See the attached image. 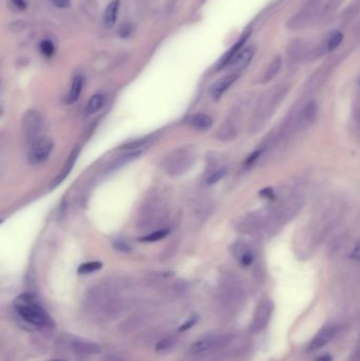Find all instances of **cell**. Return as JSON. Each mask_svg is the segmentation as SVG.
<instances>
[{"label": "cell", "mask_w": 360, "mask_h": 361, "mask_svg": "<svg viewBox=\"0 0 360 361\" xmlns=\"http://www.w3.org/2000/svg\"><path fill=\"white\" fill-rule=\"evenodd\" d=\"M14 306L20 317L27 322L43 328L50 323L48 314L40 307L36 299L30 294H22L14 301Z\"/></svg>", "instance_id": "6da1fadb"}, {"label": "cell", "mask_w": 360, "mask_h": 361, "mask_svg": "<svg viewBox=\"0 0 360 361\" xmlns=\"http://www.w3.org/2000/svg\"><path fill=\"white\" fill-rule=\"evenodd\" d=\"M191 163H193V154L187 149H178L166 157L164 167L167 173L177 175L187 171Z\"/></svg>", "instance_id": "7a4b0ae2"}, {"label": "cell", "mask_w": 360, "mask_h": 361, "mask_svg": "<svg viewBox=\"0 0 360 361\" xmlns=\"http://www.w3.org/2000/svg\"><path fill=\"white\" fill-rule=\"evenodd\" d=\"M42 128L43 121L39 112L35 110L28 111L24 116V121H22V132H24L25 140L32 145L41 138Z\"/></svg>", "instance_id": "3957f363"}, {"label": "cell", "mask_w": 360, "mask_h": 361, "mask_svg": "<svg viewBox=\"0 0 360 361\" xmlns=\"http://www.w3.org/2000/svg\"><path fill=\"white\" fill-rule=\"evenodd\" d=\"M54 149V143L50 138L41 137L30 145L29 161L31 164L39 165L46 162Z\"/></svg>", "instance_id": "277c9868"}, {"label": "cell", "mask_w": 360, "mask_h": 361, "mask_svg": "<svg viewBox=\"0 0 360 361\" xmlns=\"http://www.w3.org/2000/svg\"><path fill=\"white\" fill-rule=\"evenodd\" d=\"M274 311V304L271 300L263 299L258 304L256 313L254 316V320L252 323V332L259 333L265 329L269 319L272 317Z\"/></svg>", "instance_id": "5b68a950"}, {"label": "cell", "mask_w": 360, "mask_h": 361, "mask_svg": "<svg viewBox=\"0 0 360 361\" xmlns=\"http://www.w3.org/2000/svg\"><path fill=\"white\" fill-rule=\"evenodd\" d=\"M226 339L227 337H224V336H208L196 341L193 345H191L190 349L194 354H204L211 351L213 348H217L220 345L224 344Z\"/></svg>", "instance_id": "8992f818"}, {"label": "cell", "mask_w": 360, "mask_h": 361, "mask_svg": "<svg viewBox=\"0 0 360 361\" xmlns=\"http://www.w3.org/2000/svg\"><path fill=\"white\" fill-rule=\"evenodd\" d=\"M239 78L238 72H232L230 74L225 75L221 77L219 81H217L215 84L212 85L210 89V95L213 100H219L222 95L227 91V90L237 82Z\"/></svg>", "instance_id": "52a82bcc"}, {"label": "cell", "mask_w": 360, "mask_h": 361, "mask_svg": "<svg viewBox=\"0 0 360 361\" xmlns=\"http://www.w3.org/2000/svg\"><path fill=\"white\" fill-rule=\"evenodd\" d=\"M338 328L336 325H326L324 328L314 337V339L310 343V351H317V349L323 347L328 344L333 338L337 335Z\"/></svg>", "instance_id": "ba28073f"}, {"label": "cell", "mask_w": 360, "mask_h": 361, "mask_svg": "<svg viewBox=\"0 0 360 361\" xmlns=\"http://www.w3.org/2000/svg\"><path fill=\"white\" fill-rule=\"evenodd\" d=\"M255 54H256V49L254 47L242 49L237 55L234 56V58L228 64L226 68H228V69L232 71L238 72L251 64Z\"/></svg>", "instance_id": "9c48e42d"}, {"label": "cell", "mask_w": 360, "mask_h": 361, "mask_svg": "<svg viewBox=\"0 0 360 361\" xmlns=\"http://www.w3.org/2000/svg\"><path fill=\"white\" fill-rule=\"evenodd\" d=\"M250 36H251V32L250 31L245 32L243 35L240 37V39L237 42H235L226 53H225V55L223 56V57L221 58V61L219 62L218 70L224 69V68H226L228 66V64L234 58V56L237 55L243 49L244 43L246 42L247 39H249Z\"/></svg>", "instance_id": "30bf717a"}, {"label": "cell", "mask_w": 360, "mask_h": 361, "mask_svg": "<svg viewBox=\"0 0 360 361\" xmlns=\"http://www.w3.org/2000/svg\"><path fill=\"white\" fill-rule=\"evenodd\" d=\"M232 253L234 257L239 260L240 264L244 267L250 266L254 262L255 254L251 250V247L247 246L245 243H234V245L232 246Z\"/></svg>", "instance_id": "8fae6325"}, {"label": "cell", "mask_w": 360, "mask_h": 361, "mask_svg": "<svg viewBox=\"0 0 360 361\" xmlns=\"http://www.w3.org/2000/svg\"><path fill=\"white\" fill-rule=\"evenodd\" d=\"M118 10H119V0H113V2H111L108 5L104 15V24L107 28H112L115 25Z\"/></svg>", "instance_id": "7c38bea8"}, {"label": "cell", "mask_w": 360, "mask_h": 361, "mask_svg": "<svg viewBox=\"0 0 360 361\" xmlns=\"http://www.w3.org/2000/svg\"><path fill=\"white\" fill-rule=\"evenodd\" d=\"M106 103V96L102 93H97V94H94L91 98L89 99L88 104L86 106V109H85V113L87 115H92L94 113H96V112H98L100 109H102L104 107Z\"/></svg>", "instance_id": "4fadbf2b"}, {"label": "cell", "mask_w": 360, "mask_h": 361, "mask_svg": "<svg viewBox=\"0 0 360 361\" xmlns=\"http://www.w3.org/2000/svg\"><path fill=\"white\" fill-rule=\"evenodd\" d=\"M190 125L198 130H208L212 126V118L205 113H198L189 119Z\"/></svg>", "instance_id": "5bb4252c"}, {"label": "cell", "mask_w": 360, "mask_h": 361, "mask_svg": "<svg viewBox=\"0 0 360 361\" xmlns=\"http://www.w3.org/2000/svg\"><path fill=\"white\" fill-rule=\"evenodd\" d=\"M77 154H78V149H74V151L72 152L71 156L69 157L68 162H67V164H66L65 168L63 169L62 172L59 173V175L53 180L52 184L50 185V188H52V189H53V188H55L56 186H58V185L63 182V180L67 177V175H68V174L70 173L71 169H72V167H73V165H74V163H75V160H76V157H77Z\"/></svg>", "instance_id": "9a60e30c"}, {"label": "cell", "mask_w": 360, "mask_h": 361, "mask_svg": "<svg viewBox=\"0 0 360 361\" xmlns=\"http://www.w3.org/2000/svg\"><path fill=\"white\" fill-rule=\"evenodd\" d=\"M83 84H84V80L81 75H77L73 78L70 92H69L68 96H67V103L73 104L78 99V97H80L81 92H82Z\"/></svg>", "instance_id": "2e32d148"}, {"label": "cell", "mask_w": 360, "mask_h": 361, "mask_svg": "<svg viewBox=\"0 0 360 361\" xmlns=\"http://www.w3.org/2000/svg\"><path fill=\"white\" fill-rule=\"evenodd\" d=\"M281 67H282V61H281L280 57H278L267 68L266 72L264 73V75L262 77V83L265 84V83H268L272 80H274V78L278 75V73L280 72Z\"/></svg>", "instance_id": "e0dca14e"}, {"label": "cell", "mask_w": 360, "mask_h": 361, "mask_svg": "<svg viewBox=\"0 0 360 361\" xmlns=\"http://www.w3.org/2000/svg\"><path fill=\"white\" fill-rule=\"evenodd\" d=\"M73 347L75 349V352L80 353V354H87V355L96 354V353H98L100 351V348L98 347V345L93 344V343L82 342V341L74 342Z\"/></svg>", "instance_id": "ac0fdd59"}, {"label": "cell", "mask_w": 360, "mask_h": 361, "mask_svg": "<svg viewBox=\"0 0 360 361\" xmlns=\"http://www.w3.org/2000/svg\"><path fill=\"white\" fill-rule=\"evenodd\" d=\"M317 113H318V109L316 103H315V101H310V103L307 104L305 109L302 110L303 122H306L308 124L313 123L315 119H316Z\"/></svg>", "instance_id": "d6986e66"}, {"label": "cell", "mask_w": 360, "mask_h": 361, "mask_svg": "<svg viewBox=\"0 0 360 361\" xmlns=\"http://www.w3.org/2000/svg\"><path fill=\"white\" fill-rule=\"evenodd\" d=\"M168 233H169V230L166 228H161V229L155 230L147 235L142 236V238H140V241H142V242H156V241H160V240L164 239Z\"/></svg>", "instance_id": "ffe728a7"}, {"label": "cell", "mask_w": 360, "mask_h": 361, "mask_svg": "<svg viewBox=\"0 0 360 361\" xmlns=\"http://www.w3.org/2000/svg\"><path fill=\"white\" fill-rule=\"evenodd\" d=\"M342 39H343V35L341 32H339V31L332 32L331 35L329 36V40H328V49L330 51L337 49L340 46Z\"/></svg>", "instance_id": "44dd1931"}, {"label": "cell", "mask_w": 360, "mask_h": 361, "mask_svg": "<svg viewBox=\"0 0 360 361\" xmlns=\"http://www.w3.org/2000/svg\"><path fill=\"white\" fill-rule=\"evenodd\" d=\"M103 267V264L100 262H88L85 264H82L78 267V273L80 274H90L96 272V270L100 269Z\"/></svg>", "instance_id": "7402d4cb"}, {"label": "cell", "mask_w": 360, "mask_h": 361, "mask_svg": "<svg viewBox=\"0 0 360 361\" xmlns=\"http://www.w3.org/2000/svg\"><path fill=\"white\" fill-rule=\"evenodd\" d=\"M225 174H226V169L225 168H220V169H217V170L212 171L206 178V183L208 185H213L218 183L220 179H222Z\"/></svg>", "instance_id": "603a6c76"}, {"label": "cell", "mask_w": 360, "mask_h": 361, "mask_svg": "<svg viewBox=\"0 0 360 361\" xmlns=\"http://www.w3.org/2000/svg\"><path fill=\"white\" fill-rule=\"evenodd\" d=\"M39 49H40L41 54L46 56V57H51V56L54 54V51H55L54 43L49 39L42 40L40 42V44H39Z\"/></svg>", "instance_id": "cb8c5ba5"}, {"label": "cell", "mask_w": 360, "mask_h": 361, "mask_svg": "<svg viewBox=\"0 0 360 361\" xmlns=\"http://www.w3.org/2000/svg\"><path fill=\"white\" fill-rule=\"evenodd\" d=\"M264 151H265V147H261V148L255 150L254 152H252L249 156H247V159H246V161L244 163L245 166L246 167H252L253 165H255L256 162L259 159H260L261 155L264 153Z\"/></svg>", "instance_id": "d4e9b609"}, {"label": "cell", "mask_w": 360, "mask_h": 361, "mask_svg": "<svg viewBox=\"0 0 360 361\" xmlns=\"http://www.w3.org/2000/svg\"><path fill=\"white\" fill-rule=\"evenodd\" d=\"M173 345H174V341L172 338H165V339L161 340L156 344L155 349L156 352H166L168 349H170Z\"/></svg>", "instance_id": "484cf974"}, {"label": "cell", "mask_w": 360, "mask_h": 361, "mask_svg": "<svg viewBox=\"0 0 360 361\" xmlns=\"http://www.w3.org/2000/svg\"><path fill=\"white\" fill-rule=\"evenodd\" d=\"M50 2L56 8H59V9H67L71 5V0H50Z\"/></svg>", "instance_id": "4316f807"}, {"label": "cell", "mask_w": 360, "mask_h": 361, "mask_svg": "<svg viewBox=\"0 0 360 361\" xmlns=\"http://www.w3.org/2000/svg\"><path fill=\"white\" fill-rule=\"evenodd\" d=\"M198 320H197V318L196 317H194V318H191V319H189V320H187L182 326H181V328H179V332H184V331H187V330H189L190 328H191V326H193L194 324H196V322H197Z\"/></svg>", "instance_id": "83f0119b"}, {"label": "cell", "mask_w": 360, "mask_h": 361, "mask_svg": "<svg viewBox=\"0 0 360 361\" xmlns=\"http://www.w3.org/2000/svg\"><path fill=\"white\" fill-rule=\"evenodd\" d=\"M351 258L355 261H360V241L355 245L353 252L351 253Z\"/></svg>", "instance_id": "f1b7e54d"}, {"label": "cell", "mask_w": 360, "mask_h": 361, "mask_svg": "<svg viewBox=\"0 0 360 361\" xmlns=\"http://www.w3.org/2000/svg\"><path fill=\"white\" fill-rule=\"evenodd\" d=\"M260 195L265 199H274L275 193L272 188H264L260 191Z\"/></svg>", "instance_id": "f546056e"}, {"label": "cell", "mask_w": 360, "mask_h": 361, "mask_svg": "<svg viewBox=\"0 0 360 361\" xmlns=\"http://www.w3.org/2000/svg\"><path fill=\"white\" fill-rule=\"evenodd\" d=\"M12 3L15 7H17L18 9H21V10H25L27 8V4L25 0H12Z\"/></svg>", "instance_id": "4dcf8cb0"}, {"label": "cell", "mask_w": 360, "mask_h": 361, "mask_svg": "<svg viewBox=\"0 0 360 361\" xmlns=\"http://www.w3.org/2000/svg\"><path fill=\"white\" fill-rule=\"evenodd\" d=\"M332 356L329 355V354H325V355H321L320 357H318L316 359V361H332Z\"/></svg>", "instance_id": "1f68e13d"}, {"label": "cell", "mask_w": 360, "mask_h": 361, "mask_svg": "<svg viewBox=\"0 0 360 361\" xmlns=\"http://www.w3.org/2000/svg\"><path fill=\"white\" fill-rule=\"evenodd\" d=\"M353 361H360V345H358L357 349L353 354Z\"/></svg>", "instance_id": "d6a6232c"}, {"label": "cell", "mask_w": 360, "mask_h": 361, "mask_svg": "<svg viewBox=\"0 0 360 361\" xmlns=\"http://www.w3.org/2000/svg\"><path fill=\"white\" fill-rule=\"evenodd\" d=\"M54 361H63V360H54Z\"/></svg>", "instance_id": "836d02e7"}]
</instances>
